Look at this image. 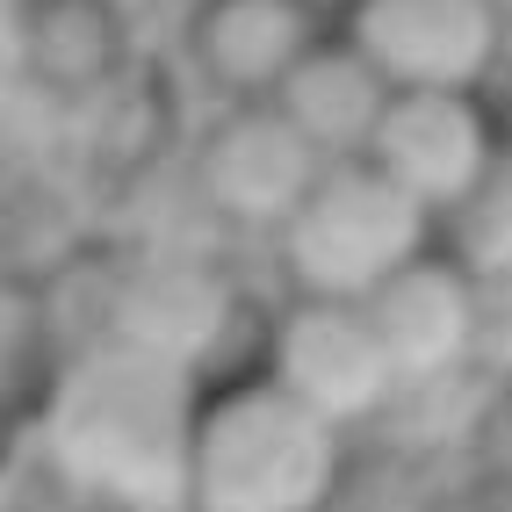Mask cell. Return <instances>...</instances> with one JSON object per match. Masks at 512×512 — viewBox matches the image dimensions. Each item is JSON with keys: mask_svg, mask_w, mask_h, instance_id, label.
Masks as SVG:
<instances>
[{"mask_svg": "<svg viewBox=\"0 0 512 512\" xmlns=\"http://www.w3.org/2000/svg\"><path fill=\"white\" fill-rule=\"evenodd\" d=\"M498 8H505V22H512V0H498Z\"/></svg>", "mask_w": 512, "mask_h": 512, "instance_id": "20", "label": "cell"}, {"mask_svg": "<svg viewBox=\"0 0 512 512\" xmlns=\"http://www.w3.org/2000/svg\"><path fill=\"white\" fill-rule=\"evenodd\" d=\"M469 375L512 383V275H469Z\"/></svg>", "mask_w": 512, "mask_h": 512, "instance_id": "14", "label": "cell"}, {"mask_svg": "<svg viewBox=\"0 0 512 512\" xmlns=\"http://www.w3.org/2000/svg\"><path fill=\"white\" fill-rule=\"evenodd\" d=\"M505 29L498 0H347V44L390 87H476Z\"/></svg>", "mask_w": 512, "mask_h": 512, "instance_id": "4", "label": "cell"}, {"mask_svg": "<svg viewBox=\"0 0 512 512\" xmlns=\"http://www.w3.org/2000/svg\"><path fill=\"white\" fill-rule=\"evenodd\" d=\"M318 166L325 159L311 152V138H303L267 94H253V101H238L210 138H202L195 181H202V195H210L217 217L253 224V231H275L303 202V188L318 181Z\"/></svg>", "mask_w": 512, "mask_h": 512, "instance_id": "7", "label": "cell"}, {"mask_svg": "<svg viewBox=\"0 0 512 512\" xmlns=\"http://www.w3.org/2000/svg\"><path fill=\"white\" fill-rule=\"evenodd\" d=\"M440 217L455 224V260L469 275H512V145H498L491 166Z\"/></svg>", "mask_w": 512, "mask_h": 512, "instance_id": "13", "label": "cell"}, {"mask_svg": "<svg viewBox=\"0 0 512 512\" xmlns=\"http://www.w3.org/2000/svg\"><path fill=\"white\" fill-rule=\"evenodd\" d=\"M318 15H325L318 0H195L188 51L210 87L253 101L275 94V80L325 37Z\"/></svg>", "mask_w": 512, "mask_h": 512, "instance_id": "9", "label": "cell"}, {"mask_svg": "<svg viewBox=\"0 0 512 512\" xmlns=\"http://www.w3.org/2000/svg\"><path fill=\"white\" fill-rule=\"evenodd\" d=\"M15 347H22V325H15V311H8V303H0V375H8Z\"/></svg>", "mask_w": 512, "mask_h": 512, "instance_id": "16", "label": "cell"}, {"mask_svg": "<svg viewBox=\"0 0 512 512\" xmlns=\"http://www.w3.org/2000/svg\"><path fill=\"white\" fill-rule=\"evenodd\" d=\"M195 368L130 339H101L58 368L44 397V455L73 491L130 512H174L188 498Z\"/></svg>", "mask_w": 512, "mask_h": 512, "instance_id": "1", "label": "cell"}, {"mask_svg": "<svg viewBox=\"0 0 512 512\" xmlns=\"http://www.w3.org/2000/svg\"><path fill=\"white\" fill-rule=\"evenodd\" d=\"M339 476V426L296 404L275 375L195 404L188 498L195 512H318Z\"/></svg>", "mask_w": 512, "mask_h": 512, "instance_id": "2", "label": "cell"}, {"mask_svg": "<svg viewBox=\"0 0 512 512\" xmlns=\"http://www.w3.org/2000/svg\"><path fill=\"white\" fill-rule=\"evenodd\" d=\"M0 195H8V159H0Z\"/></svg>", "mask_w": 512, "mask_h": 512, "instance_id": "18", "label": "cell"}, {"mask_svg": "<svg viewBox=\"0 0 512 512\" xmlns=\"http://www.w3.org/2000/svg\"><path fill=\"white\" fill-rule=\"evenodd\" d=\"M275 109L311 138L318 159H361L375 138V116L390 101V80L347 44V37H318L289 73L275 80Z\"/></svg>", "mask_w": 512, "mask_h": 512, "instance_id": "10", "label": "cell"}, {"mask_svg": "<svg viewBox=\"0 0 512 512\" xmlns=\"http://www.w3.org/2000/svg\"><path fill=\"white\" fill-rule=\"evenodd\" d=\"M491 152H498V130L476 87H390L361 159H375L426 217H440L491 166Z\"/></svg>", "mask_w": 512, "mask_h": 512, "instance_id": "5", "label": "cell"}, {"mask_svg": "<svg viewBox=\"0 0 512 512\" xmlns=\"http://www.w3.org/2000/svg\"><path fill=\"white\" fill-rule=\"evenodd\" d=\"M116 8H123V22H130V29H138V15H152V8H166V0H116Z\"/></svg>", "mask_w": 512, "mask_h": 512, "instance_id": "17", "label": "cell"}, {"mask_svg": "<svg viewBox=\"0 0 512 512\" xmlns=\"http://www.w3.org/2000/svg\"><path fill=\"white\" fill-rule=\"evenodd\" d=\"M361 303V318L383 339V361L397 383L469 375V267L455 253H412L397 260Z\"/></svg>", "mask_w": 512, "mask_h": 512, "instance_id": "8", "label": "cell"}, {"mask_svg": "<svg viewBox=\"0 0 512 512\" xmlns=\"http://www.w3.org/2000/svg\"><path fill=\"white\" fill-rule=\"evenodd\" d=\"M318 8H347V0H318Z\"/></svg>", "mask_w": 512, "mask_h": 512, "instance_id": "19", "label": "cell"}, {"mask_svg": "<svg viewBox=\"0 0 512 512\" xmlns=\"http://www.w3.org/2000/svg\"><path fill=\"white\" fill-rule=\"evenodd\" d=\"M426 224L433 217L375 159H325L275 231L303 296H368L397 260L426 246Z\"/></svg>", "mask_w": 512, "mask_h": 512, "instance_id": "3", "label": "cell"}, {"mask_svg": "<svg viewBox=\"0 0 512 512\" xmlns=\"http://www.w3.org/2000/svg\"><path fill=\"white\" fill-rule=\"evenodd\" d=\"M267 375L296 404H311L325 426H361L375 412H390V390H397L383 339H375L354 296H296L275 332V368Z\"/></svg>", "mask_w": 512, "mask_h": 512, "instance_id": "6", "label": "cell"}, {"mask_svg": "<svg viewBox=\"0 0 512 512\" xmlns=\"http://www.w3.org/2000/svg\"><path fill=\"white\" fill-rule=\"evenodd\" d=\"M0 73H22V0H0Z\"/></svg>", "mask_w": 512, "mask_h": 512, "instance_id": "15", "label": "cell"}, {"mask_svg": "<svg viewBox=\"0 0 512 512\" xmlns=\"http://www.w3.org/2000/svg\"><path fill=\"white\" fill-rule=\"evenodd\" d=\"M224 318H231V296L210 267L195 260H152L123 282V303H116V332L109 339H130V347H152L166 361L195 368L202 354L224 339Z\"/></svg>", "mask_w": 512, "mask_h": 512, "instance_id": "11", "label": "cell"}, {"mask_svg": "<svg viewBox=\"0 0 512 512\" xmlns=\"http://www.w3.org/2000/svg\"><path fill=\"white\" fill-rule=\"evenodd\" d=\"M130 22L116 0H22V73L80 101L116 80Z\"/></svg>", "mask_w": 512, "mask_h": 512, "instance_id": "12", "label": "cell"}]
</instances>
